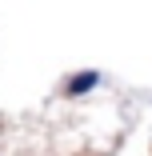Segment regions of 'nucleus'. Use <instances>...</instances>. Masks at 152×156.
<instances>
[{"label":"nucleus","mask_w":152,"mask_h":156,"mask_svg":"<svg viewBox=\"0 0 152 156\" xmlns=\"http://www.w3.org/2000/svg\"><path fill=\"white\" fill-rule=\"evenodd\" d=\"M92 84H96V72H88V76L72 80V92H84V88H92Z\"/></svg>","instance_id":"obj_1"}]
</instances>
